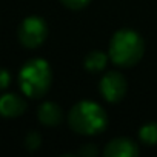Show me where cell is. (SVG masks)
Returning <instances> with one entry per match:
<instances>
[{
	"mask_svg": "<svg viewBox=\"0 0 157 157\" xmlns=\"http://www.w3.org/2000/svg\"><path fill=\"white\" fill-rule=\"evenodd\" d=\"M68 123L77 134L93 136L102 132L106 128L108 116L99 103L83 100L72 106L68 114Z\"/></svg>",
	"mask_w": 157,
	"mask_h": 157,
	"instance_id": "cell-1",
	"label": "cell"
},
{
	"mask_svg": "<svg viewBox=\"0 0 157 157\" xmlns=\"http://www.w3.org/2000/svg\"><path fill=\"white\" fill-rule=\"evenodd\" d=\"M145 52L143 39L131 29H120L117 31L109 43V59L113 63L129 68L136 65Z\"/></svg>",
	"mask_w": 157,
	"mask_h": 157,
	"instance_id": "cell-2",
	"label": "cell"
},
{
	"mask_svg": "<svg viewBox=\"0 0 157 157\" xmlns=\"http://www.w3.org/2000/svg\"><path fill=\"white\" fill-rule=\"evenodd\" d=\"M51 68L43 59H33L20 71L19 82L23 94L33 99L43 97L51 86Z\"/></svg>",
	"mask_w": 157,
	"mask_h": 157,
	"instance_id": "cell-3",
	"label": "cell"
},
{
	"mask_svg": "<svg viewBox=\"0 0 157 157\" xmlns=\"http://www.w3.org/2000/svg\"><path fill=\"white\" fill-rule=\"evenodd\" d=\"M48 36V26L43 19L31 16L25 19L19 26V40L26 48L40 46Z\"/></svg>",
	"mask_w": 157,
	"mask_h": 157,
	"instance_id": "cell-4",
	"label": "cell"
},
{
	"mask_svg": "<svg viewBox=\"0 0 157 157\" xmlns=\"http://www.w3.org/2000/svg\"><path fill=\"white\" fill-rule=\"evenodd\" d=\"M100 93L106 102L117 103L125 97L126 93V80L117 71H108L100 80Z\"/></svg>",
	"mask_w": 157,
	"mask_h": 157,
	"instance_id": "cell-5",
	"label": "cell"
},
{
	"mask_svg": "<svg viewBox=\"0 0 157 157\" xmlns=\"http://www.w3.org/2000/svg\"><path fill=\"white\" fill-rule=\"evenodd\" d=\"M103 154L106 157H136L139 154V148L132 140L126 137H117L105 146Z\"/></svg>",
	"mask_w": 157,
	"mask_h": 157,
	"instance_id": "cell-6",
	"label": "cell"
},
{
	"mask_svg": "<svg viewBox=\"0 0 157 157\" xmlns=\"http://www.w3.org/2000/svg\"><path fill=\"white\" fill-rule=\"evenodd\" d=\"M26 109V102L16 94H5L0 97V116L17 117Z\"/></svg>",
	"mask_w": 157,
	"mask_h": 157,
	"instance_id": "cell-7",
	"label": "cell"
},
{
	"mask_svg": "<svg viewBox=\"0 0 157 157\" xmlns=\"http://www.w3.org/2000/svg\"><path fill=\"white\" fill-rule=\"evenodd\" d=\"M39 120L46 125V126H56L62 122V109L57 103L54 102H45L40 108H39Z\"/></svg>",
	"mask_w": 157,
	"mask_h": 157,
	"instance_id": "cell-8",
	"label": "cell"
},
{
	"mask_svg": "<svg viewBox=\"0 0 157 157\" xmlns=\"http://www.w3.org/2000/svg\"><path fill=\"white\" fill-rule=\"evenodd\" d=\"M108 62L106 54H103L102 51H93L85 57V68L90 72H99L102 69H105Z\"/></svg>",
	"mask_w": 157,
	"mask_h": 157,
	"instance_id": "cell-9",
	"label": "cell"
},
{
	"mask_svg": "<svg viewBox=\"0 0 157 157\" xmlns=\"http://www.w3.org/2000/svg\"><path fill=\"white\" fill-rule=\"evenodd\" d=\"M140 140L146 145H155L157 143V123H146L139 131Z\"/></svg>",
	"mask_w": 157,
	"mask_h": 157,
	"instance_id": "cell-10",
	"label": "cell"
},
{
	"mask_svg": "<svg viewBox=\"0 0 157 157\" xmlns=\"http://www.w3.org/2000/svg\"><path fill=\"white\" fill-rule=\"evenodd\" d=\"M40 142H42L40 136H39L37 132H34V131H31V132L26 136V139H25V145H26V148H28L29 151L37 149V148L40 146Z\"/></svg>",
	"mask_w": 157,
	"mask_h": 157,
	"instance_id": "cell-11",
	"label": "cell"
},
{
	"mask_svg": "<svg viewBox=\"0 0 157 157\" xmlns=\"http://www.w3.org/2000/svg\"><path fill=\"white\" fill-rule=\"evenodd\" d=\"M60 2L66 6V8H69V10H72V11H78V10H82V8H85L91 0H60Z\"/></svg>",
	"mask_w": 157,
	"mask_h": 157,
	"instance_id": "cell-12",
	"label": "cell"
},
{
	"mask_svg": "<svg viewBox=\"0 0 157 157\" xmlns=\"http://www.w3.org/2000/svg\"><path fill=\"white\" fill-rule=\"evenodd\" d=\"M97 148L93 145V143H90V145H85L83 148H80L78 149V154L80 155H85V157H94V155H97Z\"/></svg>",
	"mask_w": 157,
	"mask_h": 157,
	"instance_id": "cell-13",
	"label": "cell"
},
{
	"mask_svg": "<svg viewBox=\"0 0 157 157\" xmlns=\"http://www.w3.org/2000/svg\"><path fill=\"white\" fill-rule=\"evenodd\" d=\"M10 82H11L10 72H8L6 69H2V68H0V91L5 90V88L10 85Z\"/></svg>",
	"mask_w": 157,
	"mask_h": 157,
	"instance_id": "cell-14",
	"label": "cell"
}]
</instances>
